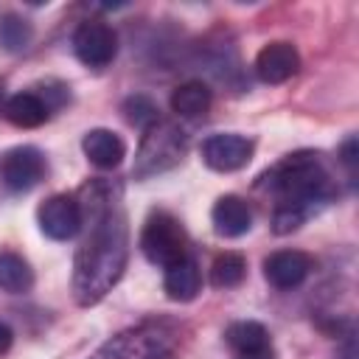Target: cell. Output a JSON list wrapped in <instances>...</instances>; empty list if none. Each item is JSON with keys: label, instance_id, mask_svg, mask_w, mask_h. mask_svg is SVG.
Wrapping results in <instances>:
<instances>
[{"label": "cell", "instance_id": "18", "mask_svg": "<svg viewBox=\"0 0 359 359\" xmlns=\"http://www.w3.org/2000/svg\"><path fill=\"white\" fill-rule=\"evenodd\" d=\"M31 286H34L31 264L11 250H0V289L11 294H25Z\"/></svg>", "mask_w": 359, "mask_h": 359}, {"label": "cell", "instance_id": "3", "mask_svg": "<svg viewBox=\"0 0 359 359\" xmlns=\"http://www.w3.org/2000/svg\"><path fill=\"white\" fill-rule=\"evenodd\" d=\"M185 146H188V137L177 123L154 121L146 129L143 140H140V149L135 154L132 177L135 180H149L154 174H163V171L174 168L177 163H182Z\"/></svg>", "mask_w": 359, "mask_h": 359}, {"label": "cell", "instance_id": "15", "mask_svg": "<svg viewBox=\"0 0 359 359\" xmlns=\"http://www.w3.org/2000/svg\"><path fill=\"white\" fill-rule=\"evenodd\" d=\"M3 115L20 129H36L50 118V109L36 93H17L3 104Z\"/></svg>", "mask_w": 359, "mask_h": 359}, {"label": "cell", "instance_id": "10", "mask_svg": "<svg viewBox=\"0 0 359 359\" xmlns=\"http://www.w3.org/2000/svg\"><path fill=\"white\" fill-rule=\"evenodd\" d=\"M311 272V258L303 250H278L264 261V278L275 289H294Z\"/></svg>", "mask_w": 359, "mask_h": 359}, {"label": "cell", "instance_id": "14", "mask_svg": "<svg viewBox=\"0 0 359 359\" xmlns=\"http://www.w3.org/2000/svg\"><path fill=\"white\" fill-rule=\"evenodd\" d=\"M87 160L98 168H115L126 157V143L112 129H90L81 140Z\"/></svg>", "mask_w": 359, "mask_h": 359}, {"label": "cell", "instance_id": "17", "mask_svg": "<svg viewBox=\"0 0 359 359\" xmlns=\"http://www.w3.org/2000/svg\"><path fill=\"white\" fill-rule=\"evenodd\" d=\"M210 87L205 81H185L180 84L174 93H171V109L180 115V118H199L210 109Z\"/></svg>", "mask_w": 359, "mask_h": 359}, {"label": "cell", "instance_id": "5", "mask_svg": "<svg viewBox=\"0 0 359 359\" xmlns=\"http://www.w3.org/2000/svg\"><path fill=\"white\" fill-rule=\"evenodd\" d=\"M73 50L81 65L101 70L118 53V34L112 31V25H107L101 20H87L73 34Z\"/></svg>", "mask_w": 359, "mask_h": 359}, {"label": "cell", "instance_id": "11", "mask_svg": "<svg viewBox=\"0 0 359 359\" xmlns=\"http://www.w3.org/2000/svg\"><path fill=\"white\" fill-rule=\"evenodd\" d=\"M227 345L238 359H275L269 331L255 320H238L227 328Z\"/></svg>", "mask_w": 359, "mask_h": 359}, {"label": "cell", "instance_id": "25", "mask_svg": "<svg viewBox=\"0 0 359 359\" xmlns=\"http://www.w3.org/2000/svg\"><path fill=\"white\" fill-rule=\"evenodd\" d=\"M0 98H3V81H0Z\"/></svg>", "mask_w": 359, "mask_h": 359}, {"label": "cell", "instance_id": "8", "mask_svg": "<svg viewBox=\"0 0 359 359\" xmlns=\"http://www.w3.org/2000/svg\"><path fill=\"white\" fill-rule=\"evenodd\" d=\"M252 151H255V143L233 132L210 135L202 143V160L213 171H238L252 160Z\"/></svg>", "mask_w": 359, "mask_h": 359}, {"label": "cell", "instance_id": "20", "mask_svg": "<svg viewBox=\"0 0 359 359\" xmlns=\"http://www.w3.org/2000/svg\"><path fill=\"white\" fill-rule=\"evenodd\" d=\"M244 275H247V261L238 252H222L210 266V283L216 289H233L244 280Z\"/></svg>", "mask_w": 359, "mask_h": 359}, {"label": "cell", "instance_id": "22", "mask_svg": "<svg viewBox=\"0 0 359 359\" xmlns=\"http://www.w3.org/2000/svg\"><path fill=\"white\" fill-rule=\"evenodd\" d=\"M356 137H348L345 143H342V149H339V163L348 168V174H351V180L356 177Z\"/></svg>", "mask_w": 359, "mask_h": 359}, {"label": "cell", "instance_id": "19", "mask_svg": "<svg viewBox=\"0 0 359 359\" xmlns=\"http://www.w3.org/2000/svg\"><path fill=\"white\" fill-rule=\"evenodd\" d=\"M31 39H34V28L22 14H14V11L0 14V48L3 50L20 53L31 45Z\"/></svg>", "mask_w": 359, "mask_h": 359}, {"label": "cell", "instance_id": "2", "mask_svg": "<svg viewBox=\"0 0 359 359\" xmlns=\"http://www.w3.org/2000/svg\"><path fill=\"white\" fill-rule=\"evenodd\" d=\"M258 185L272 191L278 196V205L297 208L306 216H311L317 205L331 202L337 194L331 171L325 168V160L320 151H294L283 157L278 165H272L261 177Z\"/></svg>", "mask_w": 359, "mask_h": 359}, {"label": "cell", "instance_id": "1", "mask_svg": "<svg viewBox=\"0 0 359 359\" xmlns=\"http://www.w3.org/2000/svg\"><path fill=\"white\" fill-rule=\"evenodd\" d=\"M81 227L87 236L73 261V297L79 306H95L121 280L129 258V227L121 202V185L90 180L79 191Z\"/></svg>", "mask_w": 359, "mask_h": 359}, {"label": "cell", "instance_id": "24", "mask_svg": "<svg viewBox=\"0 0 359 359\" xmlns=\"http://www.w3.org/2000/svg\"><path fill=\"white\" fill-rule=\"evenodd\" d=\"M146 359H177V356H174V351H171V348L160 345V348H157V351H151Z\"/></svg>", "mask_w": 359, "mask_h": 359}, {"label": "cell", "instance_id": "4", "mask_svg": "<svg viewBox=\"0 0 359 359\" xmlns=\"http://www.w3.org/2000/svg\"><path fill=\"white\" fill-rule=\"evenodd\" d=\"M140 250L149 264L163 266V269L188 258V236H185L180 219H174L165 210H154L143 224Z\"/></svg>", "mask_w": 359, "mask_h": 359}, {"label": "cell", "instance_id": "7", "mask_svg": "<svg viewBox=\"0 0 359 359\" xmlns=\"http://www.w3.org/2000/svg\"><path fill=\"white\" fill-rule=\"evenodd\" d=\"M39 219V230L53 238V241H70L79 230H81V208L76 196L67 194H56L50 199H45L36 210Z\"/></svg>", "mask_w": 359, "mask_h": 359}, {"label": "cell", "instance_id": "21", "mask_svg": "<svg viewBox=\"0 0 359 359\" xmlns=\"http://www.w3.org/2000/svg\"><path fill=\"white\" fill-rule=\"evenodd\" d=\"M123 112H126V121L129 123L143 126V129H149L154 121H160L157 118V104L151 98H146V95H129L123 101Z\"/></svg>", "mask_w": 359, "mask_h": 359}, {"label": "cell", "instance_id": "6", "mask_svg": "<svg viewBox=\"0 0 359 359\" xmlns=\"http://www.w3.org/2000/svg\"><path fill=\"white\" fill-rule=\"evenodd\" d=\"M42 177H45V157L34 146H17L6 151L0 160V180L14 194L31 191L34 185H39Z\"/></svg>", "mask_w": 359, "mask_h": 359}, {"label": "cell", "instance_id": "23", "mask_svg": "<svg viewBox=\"0 0 359 359\" xmlns=\"http://www.w3.org/2000/svg\"><path fill=\"white\" fill-rule=\"evenodd\" d=\"M11 342H14V331H11L6 323H0V356H3V353H8Z\"/></svg>", "mask_w": 359, "mask_h": 359}, {"label": "cell", "instance_id": "9", "mask_svg": "<svg viewBox=\"0 0 359 359\" xmlns=\"http://www.w3.org/2000/svg\"><path fill=\"white\" fill-rule=\"evenodd\" d=\"M300 70V53L292 42H269L255 56V76L264 84H283Z\"/></svg>", "mask_w": 359, "mask_h": 359}, {"label": "cell", "instance_id": "16", "mask_svg": "<svg viewBox=\"0 0 359 359\" xmlns=\"http://www.w3.org/2000/svg\"><path fill=\"white\" fill-rule=\"evenodd\" d=\"M163 289L177 303L194 300L199 294V289H202V275H199L196 261L194 258H182L180 264L168 266L165 269V278H163Z\"/></svg>", "mask_w": 359, "mask_h": 359}, {"label": "cell", "instance_id": "13", "mask_svg": "<svg viewBox=\"0 0 359 359\" xmlns=\"http://www.w3.org/2000/svg\"><path fill=\"white\" fill-rule=\"evenodd\" d=\"M210 219H213L216 233L224 236V238H238V236H244L252 227V210L236 194L219 196L216 205H213V210H210Z\"/></svg>", "mask_w": 359, "mask_h": 359}, {"label": "cell", "instance_id": "12", "mask_svg": "<svg viewBox=\"0 0 359 359\" xmlns=\"http://www.w3.org/2000/svg\"><path fill=\"white\" fill-rule=\"evenodd\" d=\"M163 342H160V334L154 328H135V331H126V334L112 337L95 353V359H146Z\"/></svg>", "mask_w": 359, "mask_h": 359}]
</instances>
